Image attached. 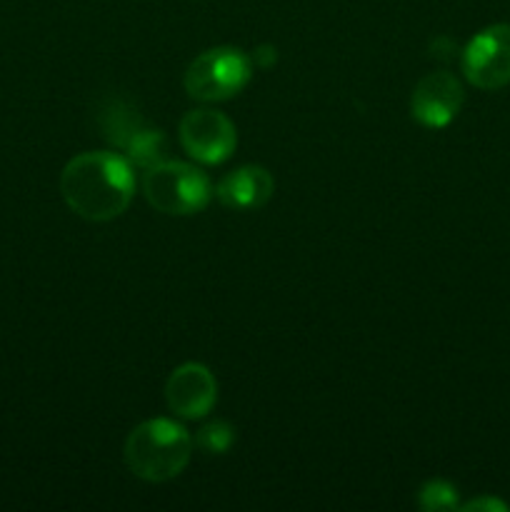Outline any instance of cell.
<instances>
[{
  "label": "cell",
  "instance_id": "obj_1",
  "mask_svg": "<svg viewBox=\"0 0 510 512\" xmlns=\"http://www.w3.org/2000/svg\"><path fill=\"white\" fill-rule=\"evenodd\" d=\"M135 178L130 165L115 153L75 155L60 175V193L75 215L105 223L128 210Z\"/></svg>",
  "mask_w": 510,
  "mask_h": 512
},
{
  "label": "cell",
  "instance_id": "obj_2",
  "mask_svg": "<svg viewBox=\"0 0 510 512\" xmlns=\"http://www.w3.org/2000/svg\"><path fill=\"white\" fill-rule=\"evenodd\" d=\"M193 440L178 423L165 418L145 420L125 440V463L148 483L178 478L190 463Z\"/></svg>",
  "mask_w": 510,
  "mask_h": 512
},
{
  "label": "cell",
  "instance_id": "obj_3",
  "mask_svg": "<svg viewBox=\"0 0 510 512\" xmlns=\"http://www.w3.org/2000/svg\"><path fill=\"white\" fill-rule=\"evenodd\" d=\"M143 193L155 210L165 215H193L210 200V183L198 168L185 163H163L148 168Z\"/></svg>",
  "mask_w": 510,
  "mask_h": 512
},
{
  "label": "cell",
  "instance_id": "obj_4",
  "mask_svg": "<svg viewBox=\"0 0 510 512\" xmlns=\"http://www.w3.org/2000/svg\"><path fill=\"white\" fill-rule=\"evenodd\" d=\"M250 80V63L238 48H213L200 53L185 70V93L203 103L238 95Z\"/></svg>",
  "mask_w": 510,
  "mask_h": 512
},
{
  "label": "cell",
  "instance_id": "obj_5",
  "mask_svg": "<svg viewBox=\"0 0 510 512\" xmlns=\"http://www.w3.org/2000/svg\"><path fill=\"white\" fill-rule=\"evenodd\" d=\"M463 73L475 88L500 90L510 83V25L480 30L463 50Z\"/></svg>",
  "mask_w": 510,
  "mask_h": 512
},
{
  "label": "cell",
  "instance_id": "obj_6",
  "mask_svg": "<svg viewBox=\"0 0 510 512\" xmlns=\"http://www.w3.org/2000/svg\"><path fill=\"white\" fill-rule=\"evenodd\" d=\"M180 143L190 158L215 165L233 155L238 135H235V125L223 113L198 108L185 113V118L180 120Z\"/></svg>",
  "mask_w": 510,
  "mask_h": 512
},
{
  "label": "cell",
  "instance_id": "obj_7",
  "mask_svg": "<svg viewBox=\"0 0 510 512\" xmlns=\"http://www.w3.org/2000/svg\"><path fill=\"white\" fill-rule=\"evenodd\" d=\"M463 85L450 73H430L420 78L410 98V113L425 128H445L463 105Z\"/></svg>",
  "mask_w": 510,
  "mask_h": 512
},
{
  "label": "cell",
  "instance_id": "obj_8",
  "mask_svg": "<svg viewBox=\"0 0 510 512\" xmlns=\"http://www.w3.org/2000/svg\"><path fill=\"white\" fill-rule=\"evenodd\" d=\"M215 398H218V385L213 373L200 363L180 365L165 385L168 408L180 418H203L215 405Z\"/></svg>",
  "mask_w": 510,
  "mask_h": 512
},
{
  "label": "cell",
  "instance_id": "obj_9",
  "mask_svg": "<svg viewBox=\"0 0 510 512\" xmlns=\"http://www.w3.org/2000/svg\"><path fill=\"white\" fill-rule=\"evenodd\" d=\"M218 200L225 208L253 210L263 208L273 195V175L260 165H243L218 183Z\"/></svg>",
  "mask_w": 510,
  "mask_h": 512
},
{
  "label": "cell",
  "instance_id": "obj_10",
  "mask_svg": "<svg viewBox=\"0 0 510 512\" xmlns=\"http://www.w3.org/2000/svg\"><path fill=\"white\" fill-rule=\"evenodd\" d=\"M123 150L128 153V158L133 160L140 168H153V165L163 163L165 150H168V143H165V135L160 130H150L140 125L128 140H125Z\"/></svg>",
  "mask_w": 510,
  "mask_h": 512
},
{
  "label": "cell",
  "instance_id": "obj_11",
  "mask_svg": "<svg viewBox=\"0 0 510 512\" xmlns=\"http://www.w3.org/2000/svg\"><path fill=\"white\" fill-rule=\"evenodd\" d=\"M140 125H143V123L138 120V115H135L133 110L123 108L120 103H115L113 108L105 113V120H103L105 135H108V140H113L118 148H123L125 140H128L130 135H133L135 130L140 128Z\"/></svg>",
  "mask_w": 510,
  "mask_h": 512
},
{
  "label": "cell",
  "instance_id": "obj_12",
  "mask_svg": "<svg viewBox=\"0 0 510 512\" xmlns=\"http://www.w3.org/2000/svg\"><path fill=\"white\" fill-rule=\"evenodd\" d=\"M418 503L423 510L440 512V510H455L458 508V490L443 480H430L420 488Z\"/></svg>",
  "mask_w": 510,
  "mask_h": 512
},
{
  "label": "cell",
  "instance_id": "obj_13",
  "mask_svg": "<svg viewBox=\"0 0 510 512\" xmlns=\"http://www.w3.org/2000/svg\"><path fill=\"white\" fill-rule=\"evenodd\" d=\"M233 428H230L228 423H220V420H215V423H208L205 428L198 430V435H195V443H198L200 450H205V453H213V455H220L225 453V450L233 445Z\"/></svg>",
  "mask_w": 510,
  "mask_h": 512
},
{
  "label": "cell",
  "instance_id": "obj_14",
  "mask_svg": "<svg viewBox=\"0 0 510 512\" xmlns=\"http://www.w3.org/2000/svg\"><path fill=\"white\" fill-rule=\"evenodd\" d=\"M463 510H490V512H503V510H508V505L500 503V500H495V498H480V500H473V503L465 505Z\"/></svg>",
  "mask_w": 510,
  "mask_h": 512
},
{
  "label": "cell",
  "instance_id": "obj_15",
  "mask_svg": "<svg viewBox=\"0 0 510 512\" xmlns=\"http://www.w3.org/2000/svg\"><path fill=\"white\" fill-rule=\"evenodd\" d=\"M278 50L273 48V45H260L258 53H255V63L260 65V68H268V65L275 63V58H278Z\"/></svg>",
  "mask_w": 510,
  "mask_h": 512
}]
</instances>
